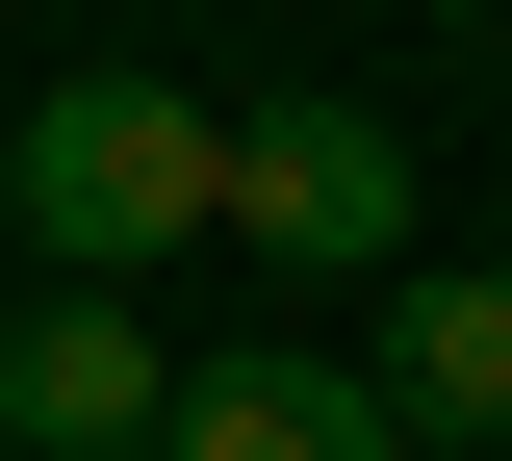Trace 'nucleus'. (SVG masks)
<instances>
[{"label":"nucleus","instance_id":"nucleus-1","mask_svg":"<svg viewBox=\"0 0 512 461\" xmlns=\"http://www.w3.org/2000/svg\"><path fill=\"white\" fill-rule=\"evenodd\" d=\"M231 205V103H180V77H52L26 129H0V231H26V282H154Z\"/></svg>","mask_w":512,"mask_h":461},{"label":"nucleus","instance_id":"nucleus-2","mask_svg":"<svg viewBox=\"0 0 512 461\" xmlns=\"http://www.w3.org/2000/svg\"><path fill=\"white\" fill-rule=\"evenodd\" d=\"M205 231H256V282H410V129L384 103H256Z\"/></svg>","mask_w":512,"mask_h":461},{"label":"nucleus","instance_id":"nucleus-3","mask_svg":"<svg viewBox=\"0 0 512 461\" xmlns=\"http://www.w3.org/2000/svg\"><path fill=\"white\" fill-rule=\"evenodd\" d=\"M154 410H180V333L154 308H103V282L0 308V461H154Z\"/></svg>","mask_w":512,"mask_h":461},{"label":"nucleus","instance_id":"nucleus-4","mask_svg":"<svg viewBox=\"0 0 512 461\" xmlns=\"http://www.w3.org/2000/svg\"><path fill=\"white\" fill-rule=\"evenodd\" d=\"M154 461H410V410H384L359 359H308V333H231V359H180Z\"/></svg>","mask_w":512,"mask_h":461},{"label":"nucleus","instance_id":"nucleus-5","mask_svg":"<svg viewBox=\"0 0 512 461\" xmlns=\"http://www.w3.org/2000/svg\"><path fill=\"white\" fill-rule=\"evenodd\" d=\"M410 436H512V257H410L384 282V359H359Z\"/></svg>","mask_w":512,"mask_h":461},{"label":"nucleus","instance_id":"nucleus-6","mask_svg":"<svg viewBox=\"0 0 512 461\" xmlns=\"http://www.w3.org/2000/svg\"><path fill=\"white\" fill-rule=\"evenodd\" d=\"M436 26H512V0H436Z\"/></svg>","mask_w":512,"mask_h":461}]
</instances>
